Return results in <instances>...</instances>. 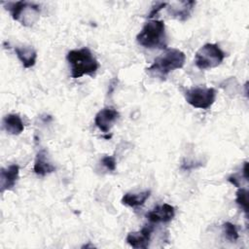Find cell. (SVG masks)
<instances>
[{"label": "cell", "instance_id": "8fae6325", "mask_svg": "<svg viewBox=\"0 0 249 249\" xmlns=\"http://www.w3.org/2000/svg\"><path fill=\"white\" fill-rule=\"evenodd\" d=\"M19 166L11 164L6 168H1L0 171V191L4 193L7 190H12L18 178Z\"/></svg>", "mask_w": 249, "mask_h": 249}, {"label": "cell", "instance_id": "7c38bea8", "mask_svg": "<svg viewBox=\"0 0 249 249\" xmlns=\"http://www.w3.org/2000/svg\"><path fill=\"white\" fill-rule=\"evenodd\" d=\"M33 170L37 175H40V176H45L55 170L54 165H53L47 158L46 150L42 149L37 153Z\"/></svg>", "mask_w": 249, "mask_h": 249}, {"label": "cell", "instance_id": "5b68a950", "mask_svg": "<svg viewBox=\"0 0 249 249\" xmlns=\"http://www.w3.org/2000/svg\"><path fill=\"white\" fill-rule=\"evenodd\" d=\"M226 57V53L217 44L203 45L195 55V64L200 70L211 69L219 66Z\"/></svg>", "mask_w": 249, "mask_h": 249}, {"label": "cell", "instance_id": "4fadbf2b", "mask_svg": "<svg viewBox=\"0 0 249 249\" xmlns=\"http://www.w3.org/2000/svg\"><path fill=\"white\" fill-rule=\"evenodd\" d=\"M16 54L24 68H30L35 65L37 59L36 51L30 46H21L15 48Z\"/></svg>", "mask_w": 249, "mask_h": 249}, {"label": "cell", "instance_id": "52a82bcc", "mask_svg": "<svg viewBox=\"0 0 249 249\" xmlns=\"http://www.w3.org/2000/svg\"><path fill=\"white\" fill-rule=\"evenodd\" d=\"M154 227L152 225H146L138 231L129 232L126 235L125 240L133 248L146 249L149 247Z\"/></svg>", "mask_w": 249, "mask_h": 249}, {"label": "cell", "instance_id": "2e32d148", "mask_svg": "<svg viewBox=\"0 0 249 249\" xmlns=\"http://www.w3.org/2000/svg\"><path fill=\"white\" fill-rule=\"evenodd\" d=\"M235 202L244 211L246 217H248V192L246 189L239 188L237 190Z\"/></svg>", "mask_w": 249, "mask_h": 249}, {"label": "cell", "instance_id": "ba28073f", "mask_svg": "<svg viewBox=\"0 0 249 249\" xmlns=\"http://www.w3.org/2000/svg\"><path fill=\"white\" fill-rule=\"evenodd\" d=\"M175 216V209L168 203L157 205L151 211L146 214V218L152 224L168 223Z\"/></svg>", "mask_w": 249, "mask_h": 249}, {"label": "cell", "instance_id": "5bb4252c", "mask_svg": "<svg viewBox=\"0 0 249 249\" xmlns=\"http://www.w3.org/2000/svg\"><path fill=\"white\" fill-rule=\"evenodd\" d=\"M3 128L12 135L20 134L23 129V122L18 114H9L3 118Z\"/></svg>", "mask_w": 249, "mask_h": 249}, {"label": "cell", "instance_id": "30bf717a", "mask_svg": "<svg viewBox=\"0 0 249 249\" xmlns=\"http://www.w3.org/2000/svg\"><path fill=\"white\" fill-rule=\"evenodd\" d=\"M195 5V1H181L173 4H167V13L170 17L178 20L185 21L190 18Z\"/></svg>", "mask_w": 249, "mask_h": 249}, {"label": "cell", "instance_id": "8992f818", "mask_svg": "<svg viewBox=\"0 0 249 249\" xmlns=\"http://www.w3.org/2000/svg\"><path fill=\"white\" fill-rule=\"evenodd\" d=\"M186 101L195 108L208 109L216 99V89L213 88L195 87L185 92Z\"/></svg>", "mask_w": 249, "mask_h": 249}, {"label": "cell", "instance_id": "9a60e30c", "mask_svg": "<svg viewBox=\"0 0 249 249\" xmlns=\"http://www.w3.org/2000/svg\"><path fill=\"white\" fill-rule=\"evenodd\" d=\"M150 195H151V191H149V190L141 192V193H137V194L126 193L122 197V203L126 206H130V207L141 206L149 198Z\"/></svg>", "mask_w": 249, "mask_h": 249}, {"label": "cell", "instance_id": "d6986e66", "mask_svg": "<svg viewBox=\"0 0 249 249\" xmlns=\"http://www.w3.org/2000/svg\"><path fill=\"white\" fill-rule=\"evenodd\" d=\"M167 4H168V3H166V2H157V3L153 6V8H152V10H151V12H150L148 18H153L154 16H156L162 8L166 7Z\"/></svg>", "mask_w": 249, "mask_h": 249}, {"label": "cell", "instance_id": "3957f363", "mask_svg": "<svg viewBox=\"0 0 249 249\" xmlns=\"http://www.w3.org/2000/svg\"><path fill=\"white\" fill-rule=\"evenodd\" d=\"M136 41L147 49H165L166 34L164 21L160 19L147 21L137 34Z\"/></svg>", "mask_w": 249, "mask_h": 249}, {"label": "cell", "instance_id": "7a4b0ae2", "mask_svg": "<svg viewBox=\"0 0 249 249\" xmlns=\"http://www.w3.org/2000/svg\"><path fill=\"white\" fill-rule=\"evenodd\" d=\"M66 59L71 67V76L74 79L84 75L93 77L99 68V63L89 48L71 50L66 55Z\"/></svg>", "mask_w": 249, "mask_h": 249}, {"label": "cell", "instance_id": "ac0fdd59", "mask_svg": "<svg viewBox=\"0 0 249 249\" xmlns=\"http://www.w3.org/2000/svg\"><path fill=\"white\" fill-rule=\"evenodd\" d=\"M101 163L110 171L116 170V159L113 156H104L101 160Z\"/></svg>", "mask_w": 249, "mask_h": 249}, {"label": "cell", "instance_id": "9c48e42d", "mask_svg": "<svg viewBox=\"0 0 249 249\" xmlns=\"http://www.w3.org/2000/svg\"><path fill=\"white\" fill-rule=\"evenodd\" d=\"M119 112L113 107L101 109L94 117V124L103 132H108L112 124L118 120Z\"/></svg>", "mask_w": 249, "mask_h": 249}, {"label": "cell", "instance_id": "6da1fadb", "mask_svg": "<svg viewBox=\"0 0 249 249\" xmlns=\"http://www.w3.org/2000/svg\"><path fill=\"white\" fill-rule=\"evenodd\" d=\"M186 61L185 53L178 49H165V51L157 56L151 66L146 70L154 77H159L164 80L165 77L172 71L180 69Z\"/></svg>", "mask_w": 249, "mask_h": 249}, {"label": "cell", "instance_id": "e0dca14e", "mask_svg": "<svg viewBox=\"0 0 249 249\" xmlns=\"http://www.w3.org/2000/svg\"><path fill=\"white\" fill-rule=\"evenodd\" d=\"M223 229H224V233L226 237L231 240V242H234L238 239V231L236 227L231 223V222H226L223 224Z\"/></svg>", "mask_w": 249, "mask_h": 249}, {"label": "cell", "instance_id": "277c9868", "mask_svg": "<svg viewBox=\"0 0 249 249\" xmlns=\"http://www.w3.org/2000/svg\"><path fill=\"white\" fill-rule=\"evenodd\" d=\"M6 9L10 12L15 20L24 26H32L39 19L40 7L34 3L25 1L6 3Z\"/></svg>", "mask_w": 249, "mask_h": 249}]
</instances>
